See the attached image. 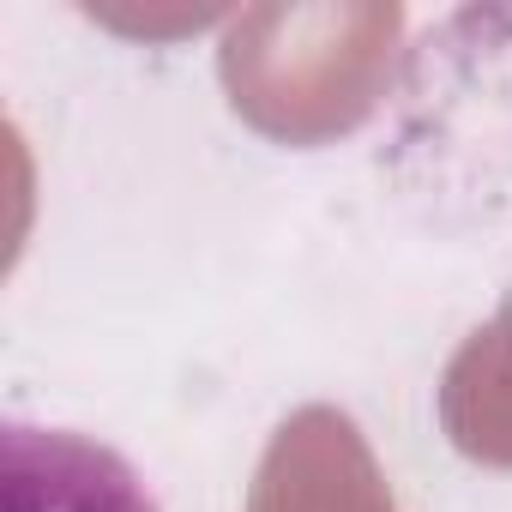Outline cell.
Masks as SVG:
<instances>
[{
    "label": "cell",
    "mask_w": 512,
    "mask_h": 512,
    "mask_svg": "<svg viewBox=\"0 0 512 512\" xmlns=\"http://www.w3.org/2000/svg\"><path fill=\"white\" fill-rule=\"evenodd\" d=\"M410 49V103L512 127V7L440 13Z\"/></svg>",
    "instance_id": "2"
},
{
    "label": "cell",
    "mask_w": 512,
    "mask_h": 512,
    "mask_svg": "<svg viewBox=\"0 0 512 512\" xmlns=\"http://www.w3.org/2000/svg\"><path fill=\"white\" fill-rule=\"evenodd\" d=\"M7 512H163L145 476L103 440L49 422L0 428Z\"/></svg>",
    "instance_id": "1"
}]
</instances>
